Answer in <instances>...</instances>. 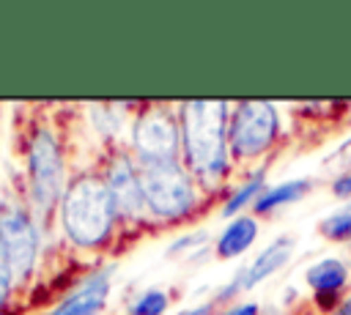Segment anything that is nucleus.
Returning a JSON list of instances; mask_svg holds the SVG:
<instances>
[{
	"mask_svg": "<svg viewBox=\"0 0 351 315\" xmlns=\"http://www.w3.org/2000/svg\"><path fill=\"white\" fill-rule=\"evenodd\" d=\"M228 104L186 101L181 107V142L189 170L203 184H217L228 173Z\"/></svg>",
	"mask_w": 351,
	"mask_h": 315,
	"instance_id": "nucleus-1",
	"label": "nucleus"
},
{
	"mask_svg": "<svg viewBox=\"0 0 351 315\" xmlns=\"http://www.w3.org/2000/svg\"><path fill=\"white\" fill-rule=\"evenodd\" d=\"M118 205L107 189V181L82 175L74 178L60 200V222L63 233L77 247H99L115 222Z\"/></svg>",
	"mask_w": 351,
	"mask_h": 315,
	"instance_id": "nucleus-2",
	"label": "nucleus"
},
{
	"mask_svg": "<svg viewBox=\"0 0 351 315\" xmlns=\"http://www.w3.org/2000/svg\"><path fill=\"white\" fill-rule=\"evenodd\" d=\"M280 134V112L271 101H239L230 112L228 142L239 159H255L266 153Z\"/></svg>",
	"mask_w": 351,
	"mask_h": 315,
	"instance_id": "nucleus-3",
	"label": "nucleus"
},
{
	"mask_svg": "<svg viewBox=\"0 0 351 315\" xmlns=\"http://www.w3.org/2000/svg\"><path fill=\"white\" fill-rule=\"evenodd\" d=\"M140 184L148 211L162 219L184 216L195 205V184L178 162L143 167Z\"/></svg>",
	"mask_w": 351,
	"mask_h": 315,
	"instance_id": "nucleus-4",
	"label": "nucleus"
},
{
	"mask_svg": "<svg viewBox=\"0 0 351 315\" xmlns=\"http://www.w3.org/2000/svg\"><path fill=\"white\" fill-rule=\"evenodd\" d=\"M63 194V156L49 131H36L30 142V200L38 216H47Z\"/></svg>",
	"mask_w": 351,
	"mask_h": 315,
	"instance_id": "nucleus-5",
	"label": "nucleus"
},
{
	"mask_svg": "<svg viewBox=\"0 0 351 315\" xmlns=\"http://www.w3.org/2000/svg\"><path fill=\"white\" fill-rule=\"evenodd\" d=\"M178 140H181V131H178L176 121L162 110L143 112L134 121L132 145H134V151H137V156L143 159L145 167L148 164H170V162H176Z\"/></svg>",
	"mask_w": 351,
	"mask_h": 315,
	"instance_id": "nucleus-6",
	"label": "nucleus"
},
{
	"mask_svg": "<svg viewBox=\"0 0 351 315\" xmlns=\"http://www.w3.org/2000/svg\"><path fill=\"white\" fill-rule=\"evenodd\" d=\"M0 244L11 260L14 277H27L38 255V233L22 208L8 205L0 211Z\"/></svg>",
	"mask_w": 351,
	"mask_h": 315,
	"instance_id": "nucleus-7",
	"label": "nucleus"
},
{
	"mask_svg": "<svg viewBox=\"0 0 351 315\" xmlns=\"http://www.w3.org/2000/svg\"><path fill=\"white\" fill-rule=\"evenodd\" d=\"M293 249H296V244H293V238H288V236L271 241L250 266H244V268L236 274V279L228 285V290H222L217 299H228V296L236 293V290H252L255 285H261L263 279H269L271 274H277V271L293 257Z\"/></svg>",
	"mask_w": 351,
	"mask_h": 315,
	"instance_id": "nucleus-8",
	"label": "nucleus"
},
{
	"mask_svg": "<svg viewBox=\"0 0 351 315\" xmlns=\"http://www.w3.org/2000/svg\"><path fill=\"white\" fill-rule=\"evenodd\" d=\"M107 189L118 205V214L123 216H137L145 205V197H143V184H140V175L134 173V164L129 162V156H115L110 162V170H107Z\"/></svg>",
	"mask_w": 351,
	"mask_h": 315,
	"instance_id": "nucleus-9",
	"label": "nucleus"
},
{
	"mask_svg": "<svg viewBox=\"0 0 351 315\" xmlns=\"http://www.w3.org/2000/svg\"><path fill=\"white\" fill-rule=\"evenodd\" d=\"M304 282L313 288L315 301L326 304L329 312H335V307L340 304V290L348 282V263L340 257H321L313 266H307L304 271Z\"/></svg>",
	"mask_w": 351,
	"mask_h": 315,
	"instance_id": "nucleus-10",
	"label": "nucleus"
},
{
	"mask_svg": "<svg viewBox=\"0 0 351 315\" xmlns=\"http://www.w3.org/2000/svg\"><path fill=\"white\" fill-rule=\"evenodd\" d=\"M110 277H112V268H104V271L88 277L85 285L80 290H74L69 299H63L49 315H96L107 301Z\"/></svg>",
	"mask_w": 351,
	"mask_h": 315,
	"instance_id": "nucleus-11",
	"label": "nucleus"
},
{
	"mask_svg": "<svg viewBox=\"0 0 351 315\" xmlns=\"http://www.w3.org/2000/svg\"><path fill=\"white\" fill-rule=\"evenodd\" d=\"M258 238V222L252 216H233L225 230L219 233L217 238V255L230 260V257H239L241 252H247Z\"/></svg>",
	"mask_w": 351,
	"mask_h": 315,
	"instance_id": "nucleus-12",
	"label": "nucleus"
},
{
	"mask_svg": "<svg viewBox=\"0 0 351 315\" xmlns=\"http://www.w3.org/2000/svg\"><path fill=\"white\" fill-rule=\"evenodd\" d=\"M313 189V181L310 178H288V181H280L269 189H263V194L255 200V214H271L282 205H291V203H299L307 192Z\"/></svg>",
	"mask_w": 351,
	"mask_h": 315,
	"instance_id": "nucleus-13",
	"label": "nucleus"
},
{
	"mask_svg": "<svg viewBox=\"0 0 351 315\" xmlns=\"http://www.w3.org/2000/svg\"><path fill=\"white\" fill-rule=\"evenodd\" d=\"M318 233L332 241V244H346L351 241V200L340 203L337 208H332L321 222H318Z\"/></svg>",
	"mask_w": 351,
	"mask_h": 315,
	"instance_id": "nucleus-14",
	"label": "nucleus"
},
{
	"mask_svg": "<svg viewBox=\"0 0 351 315\" xmlns=\"http://www.w3.org/2000/svg\"><path fill=\"white\" fill-rule=\"evenodd\" d=\"M261 194H263V170H258L255 175H250V178L228 197V203L222 205V214H225V216H236L244 205H250V203L255 205V200H258Z\"/></svg>",
	"mask_w": 351,
	"mask_h": 315,
	"instance_id": "nucleus-15",
	"label": "nucleus"
},
{
	"mask_svg": "<svg viewBox=\"0 0 351 315\" xmlns=\"http://www.w3.org/2000/svg\"><path fill=\"white\" fill-rule=\"evenodd\" d=\"M165 310H167V296L162 290H145L132 304V315H162Z\"/></svg>",
	"mask_w": 351,
	"mask_h": 315,
	"instance_id": "nucleus-16",
	"label": "nucleus"
},
{
	"mask_svg": "<svg viewBox=\"0 0 351 315\" xmlns=\"http://www.w3.org/2000/svg\"><path fill=\"white\" fill-rule=\"evenodd\" d=\"M326 170L335 173V175H340V173H351V137H348L346 142H340L337 151L329 153V159H326Z\"/></svg>",
	"mask_w": 351,
	"mask_h": 315,
	"instance_id": "nucleus-17",
	"label": "nucleus"
},
{
	"mask_svg": "<svg viewBox=\"0 0 351 315\" xmlns=\"http://www.w3.org/2000/svg\"><path fill=\"white\" fill-rule=\"evenodd\" d=\"M11 279H14V268H11V260L0 244V307L5 304L8 299V290H11Z\"/></svg>",
	"mask_w": 351,
	"mask_h": 315,
	"instance_id": "nucleus-18",
	"label": "nucleus"
},
{
	"mask_svg": "<svg viewBox=\"0 0 351 315\" xmlns=\"http://www.w3.org/2000/svg\"><path fill=\"white\" fill-rule=\"evenodd\" d=\"M332 194L340 200H351V173H340L332 178Z\"/></svg>",
	"mask_w": 351,
	"mask_h": 315,
	"instance_id": "nucleus-19",
	"label": "nucleus"
},
{
	"mask_svg": "<svg viewBox=\"0 0 351 315\" xmlns=\"http://www.w3.org/2000/svg\"><path fill=\"white\" fill-rule=\"evenodd\" d=\"M200 241H206V230H197V233H189V236L173 241V247L167 249V255H178V252H184V249H189V247H195Z\"/></svg>",
	"mask_w": 351,
	"mask_h": 315,
	"instance_id": "nucleus-20",
	"label": "nucleus"
},
{
	"mask_svg": "<svg viewBox=\"0 0 351 315\" xmlns=\"http://www.w3.org/2000/svg\"><path fill=\"white\" fill-rule=\"evenodd\" d=\"M222 315H258V304H252V301H247V304H233V307H228Z\"/></svg>",
	"mask_w": 351,
	"mask_h": 315,
	"instance_id": "nucleus-21",
	"label": "nucleus"
},
{
	"mask_svg": "<svg viewBox=\"0 0 351 315\" xmlns=\"http://www.w3.org/2000/svg\"><path fill=\"white\" fill-rule=\"evenodd\" d=\"M332 315H351V293H348V296L335 307V312H332Z\"/></svg>",
	"mask_w": 351,
	"mask_h": 315,
	"instance_id": "nucleus-22",
	"label": "nucleus"
},
{
	"mask_svg": "<svg viewBox=\"0 0 351 315\" xmlns=\"http://www.w3.org/2000/svg\"><path fill=\"white\" fill-rule=\"evenodd\" d=\"M208 312H211V307L208 304H200V307H192V310H186L181 315H208Z\"/></svg>",
	"mask_w": 351,
	"mask_h": 315,
	"instance_id": "nucleus-23",
	"label": "nucleus"
}]
</instances>
